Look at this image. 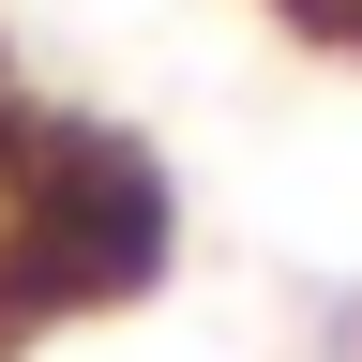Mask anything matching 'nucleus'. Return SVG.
<instances>
[{
	"instance_id": "f257e3e1",
	"label": "nucleus",
	"mask_w": 362,
	"mask_h": 362,
	"mask_svg": "<svg viewBox=\"0 0 362 362\" xmlns=\"http://www.w3.org/2000/svg\"><path fill=\"white\" fill-rule=\"evenodd\" d=\"M181 242L166 166L106 121H0V332L90 302H151Z\"/></svg>"
},
{
	"instance_id": "f03ea898",
	"label": "nucleus",
	"mask_w": 362,
	"mask_h": 362,
	"mask_svg": "<svg viewBox=\"0 0 362 362\" xmlns=\"http://www.w3.org/2000/svg\"><path fill=\"white\" fill-rule=\"evenodd\" d=\"M302 45H332V61H362V0H272Z\"/></svg>"
}]
</instances>
